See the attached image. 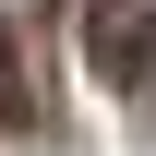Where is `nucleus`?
<instances>
[{
	"label": "nucleus",
	"instance_id": "1",
	"mask_svg": "<svg viewBox=\"0 0 156 156\" xmlns=\"http://www.w3.org/2000/svg\"><path fill=\"white\" fill-rule=\"evenodd\" d=\"M36 96H24V60H12V36H0V120H24Z\"/></svg>",
	"mask_w": 156,
	"mask_h": 156
}]
</instances>
